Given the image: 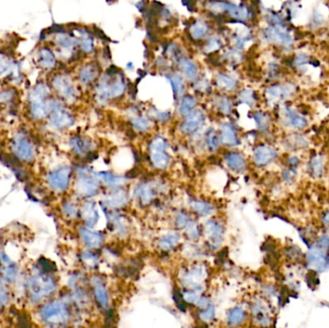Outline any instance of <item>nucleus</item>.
Wrapping results in <instances>:
<instances>
[{
  "instance_id": "29",
  "label": "nucleus",
  "mask_w": 329,
  "mask_h": 328,
  "mask_svg": "<svg viewBox=\"0 0 329 328\" xmlns=\"http://www.w3.org/2000/svg\"><path fill=\"white\" fill-rule=\"evenodd\" d=\"M208 31L209 26L203 21H196L190 27V34L194 40H200L204 38L208 34Z\"/></svg>"
},
{
  "instance_id": "2",
  "label": "nucleus",
  "mask_w": 329,
  "mask_h": 328,
  "mask_svg": "<svg viewBox=\"0 0 329 328\" xmlns=\"http://www.w3.org/2000/svg\"><path fill=\"white\" fill-rule=\"evenodd\" d=\"M263 38L270 44L284 48L292 47L295 41L291 31L284 24H269L263 32Z\"/></svg>"
},
{
  "instance_id": "18",
  "label": "nucleus",
  "mask_w": 329,
  "mask_h": 328,
  "mask_svg": "<svg viewBox=\"0 0 329 328\" xmlns=\"http://www.w3.org/2000/svg\"><path fill=\"white\" fill-rule=\"evenodd\" d=\"M206 233L209 239L210 246L214 249L218 248L222 241L223 230L221 225L215 220H210L206 224Z\"/></svg>"
},
{
  "instance_id": "10",
  "label": "nucleus",
  "mask_w": 329,
  "mask_h": 328,
  "mask_svg": "<svg viewBox=\"0 0 329 328\" xmlns=\"http://www.w3.org/2000/svg\"><path fill=\"white\" fill-rule=\"evenodd\" d=\"M98 189V181L95 178V174H90L89 172H81L77 181V191L84 196L94 195Z\"/></svg>"
},
{
  "instance_id": "24",
  "label": "nucleus",
  "mask_w": 329,
  "mask_h": 328,
  "mask_svg": "<svg viewBox=\"0 0 329 328\" xmlns=\"http://www.w3.org/2000/svg\"><path fill=\"white\" fill-rule=\"evenodd\" d=\"M78 45L81 48L82 51H84L85 53H91L93 52L94 49V43L93 37L90 35V33H88L87 31H85L84 29H78Z\"/></svg>"
},
{
  "instance_id": "28",
  "label": "nucleus",
  "mask_w": 329,
  "mask_h": 328,
  "mask_svg": "<svg viewBox=\"0 0 329 328\" xmlns=\"http://www.w3.org/2000/svg\"><path fill=\"white\" fill-rule=\"evenodd\" d=\"M221 141L227 145L238 144V137L234 127L230 123H224L221 127Z\"/></svg>"
},
{
  "instance_id": "21",
  "label": "nucleus",
  "mask_w": 329,
  "mask_h": 328,
  "mask_svg": "<svg viewBox=\"0 0 329 328\" xmlns=\"http://www.w3.org/2000/svg\"><path fill=\"white\" fill-rule=\"evenodd\" d=\"M81 237L84 241V243L92 248L99 247L102 244L103 238L102 235L99 232H96L94 230H91L89 228H82L81 229Z\"/></svg>"
},
{
  "instance_id": "8",
  "label": "nucleus",
  "mask_w": 329,
  "mask_h": 328,
  "mask_svg": "<svg viewBox=\"0 0 329 328\" xmlns=\"http://www.w3.org/2000/svg\"><path fill=\"white\" fill-rule=\"evenodd\" d=\"M219 12L227 13L232 19L239 22L247 21L250 18V11L246 5H236L227 1H219Z\"/></svg>"
},
{
  "instance_id": "15",
  "label": "nucleus",
  "mask_w": 329,
  "mask_h": 328,
  "mask_svg": "<svg viewBox=\"0 0 329 328\" xmlns=\"http://www.w3.org/2000/svg\"><path fill=\"white\" fill-rule=\"evenodd\" d=\"M54 283L45 277H36L31 281V291L37 299H41L42 297H47L54 291Z\"/></svg>"
},
{
  "instance_id": "12",
  "label": "nucleus",
  "mask_w": 329,
  "mask_h": 328,
  "mask_svg": "<svg viewBox=\"0 0 329 328\" xmlns=\"http://www.w3.org/2000/svg\"><path fill=\"white\" fill-rule=\"evenodd\" d=\"M282 115L284 123L289 127L295 129H303L308 124L305 117L291 107H284Z\"/></svg>"
},
{
  "instance_id": "36",
  "label": "nucleus",
  "mask_w": 329,
  "mask_h": 328,
  "mask_svg": "<svg viewBox=\"0 0 329 328\" xmlns=\"http://www.w3.org/2000/svg\"><path fill=\"white\" fill-rule=\"evenodd\" d=\"M127 201V196L123 191H117L113 194H111L107 199H106V204L108 207L111 208H117L119 206H122L125 204Z\"/></svg>"
},
{
  "instance_id": "49",
  "label": "nucleus",
  "mask_w": 329,
  "mask_h": 328,
  "mask_svg": "<svg viewBox=\"0 0 329 328\" xmlns=\"http://www.w3.org/2000/svg\"><path fill=\"white\" fill-rule=\"evenodd\" d=\"M176 223L178 227L180 228H186L188 225L192 223V219H190L188 215L184 213H180L176 219Z\"/></svg>"
},
{
  "instance_id": "1",
  "label": "nucleus",
  "mask_w": 329,
  "mask_h": 328,
  "mask_svg": "<svg viewBox=\"0 0 329 328\" xmlns=\"http://www.w3.org/2000/svg\"><path fill=\"white\" fill-rule=\"evenodd\" d=\"M49 95L50 88L45 82H39L31 89L28 95V102L30 114L34 118L42 119L48 116L52 101L48 100Z\"/></svg>"
},
{
  "instance_id": "16",
  "label": "nucleus",
  "mask_w": 329,
  "mask_h": 328,
  "mask_svg": "<svg viewBox=\"0 0 329 328\" xmlns=\"http://www.w3.org/2000/svg\"><path fill=\"white\" fill-rule=\"evenodd\" d=\"M205 116L202 111L195 110L186 116L184 122L181 125L182 132L186 134H191L196 131L204 122Z\"/></svg>"
},
{
  "instance_id": "19",
  "label": "nucleus",
  "mask_w": 329,
  "mask_h": 328,
  "mask_svg": "<svg viewBox=\"0 0 329 328\" xmlns=\"http://www.w3.org/2000/svg\"><path fill=\"white\" fill-rule=\"evenodd\" d=\"M54 43L62 52H72L74 47L78 45L77 39L72 38L65 32L56 33Z\"/></svg>"
},
{
  "instance_id": "39",
  "label": "nucleus",
  "mask_w": 329,
  "mask_h": 328,
  "mask_svg": "<svg viewBox=\"0 0 329 328\" xmlns=\"http://www.w3.org/2000/svg\"><path fill=\"white\" fill-rule=\"evenodd\" d=\"M217 105H218L219 110L221 113H223L225 115H228V114L231 113V110H232L231 101H230V99L227 96H219V97H218Z\"/></svg>"
},
{
  "instance_id": "52",
  "label": "nucleus",
  "mask_w": 329,
  "mask_h": 328,
  "mask_svg": "<svg viewBox=\"0 0 329 328\" xmlns=\"http://www.w3.org/2000/svg\"><path fill=\"white\" fill-rule=\"evenodd\" d=\"M200 298L199 296V292L197 290H193V291H189L184 294V299L191 303H196V301H198V299Z\"/></svg>"
},
{
  "instance_id": "25",
  "label": "nucleus",
  "mask_w": 329,
  "mask_h": 328,
  "mask_svg": "<svg viewBox=\"0 0 329 328\" xmlns=\"http://www.w3.org/2000/svg\"><path fill=\"white\" fill-rule=\"evenodd\" d=\"M216 84L221 90L232 91L237 87L238 81L232 75L226 73H219L216 78Z\"/></svg>"
},
{
  "instance_id": "38",
  "label": "nucleus",
  "mask_w": 329,
  "mask_h": 328,
  "mask_svg": "<svg viewBox=\"0 0 329 328\" xmlns=\"http://www.w3.org/2000/svg\"><path fill=\"white\" fill-rule=\"evenodd\" d=\"M192 207L193 208V210L197 212L199 215L201 216H207L209 214H211L213 211V207L211 204H209L208 202L205 201H199V200H194L192 202Z\"/></svg>"
},
{
  "instance_id": "27",
  "label": "nucleus",
  "mask_w": 329,
  "mask_h": 328,
  "mask_svg": "<svg viewBox=\"0 0 329 328\" xmlns=\"http://www.w3.org/2000/svg\"><path fill=\"white\" fill-rule=\"evenodd\" d=\"M166 79L168 80V82L171 85V88H172V91H173L175 98H178L184 94V91H185L184 82H183V79L181 78V76L179 74H177V73L168 74V75H166Z\"/></svg>"
},
{
  "instance_id": "7",
  "label": "nucleus",
  "mask_w": 329,
  "mask_h": 328,
  "mask_svg": "<svg viewBox=\"0 0 329 328\" xmlns=\"http://www.w3.org/2000/svg\"><path fill=\"white\" fill-rule=\"evenodd\" d=\"M42 316L44 320L50 323H63L69 319V310L63 303L53 302L43 309Z\"/></svg>"
},
{
  "instance_id": "20",
  "label": "nucleus",
  "mask_w": 329,
  "mask_h": 328,
  "mask_svg": "<svg viewBox=\"0 0 329 328\" xmlns=\"http://www.w3.org/2000/svg\"><path fill=\"white\" fill-rule=\"evenodd\" d=\"M99 75V69L96 66V64H87L84 67L81 68V70L79 71V74H78V78L79 81L81 82V84L87 86L90 85L91 83H93L94 80L98 77Z\"/></svg>"
},
{
  "instance_id": "22",
  "label": "nucleus",
  "mask_w": 329,
  "mask_h": 328,
  "mask_svg": "<svg viewBox=\"0 0 329 328\" xmlns=\"http://www.w3.org/2000/svg\"><path fill=\"white\" fill-rule=\"evenodd\" d=\"M94 295L97 302L100 304L101 307L106 308L109 303V298H108V292L106 290V287L104 283L99 278H95L94 280Z\"/></svg>"
},
{
  "instance_id": "3",
  "label": "nucleus",
  "mask_w": 329,
  "mask_h": 328,
  "mask_svg": "<svg viewBox=\"0 0 329 328\" xmlns=\"http://www.w3.org/2000/svg\"><path fill=\"white\" fill-rule=\"evenodd\" d=\"M51 85L55 93L67 101H73L77 96V89L67 74H56L51 81Z\"/></svg>"
},
{
  "instance_id": "14",
  "label": "nucleus",
  "mask_w": 329,
  "mask_h": 328,
  "mask_svg": "<svg viewBox=\"0 0 329 328\" xmlns=\"http://www.w3.org/2000/svg\"><path fill=\"white\" fill-rule=\"evenodd\" d=\"M36 62L40 68L46 71L54 69L57 65V60L54 52L49 47H41L36 54Z\"/></svg>"
},
{
  "instance_id": "40",
  "label": "nucleus",
  "mask_w": 329,
  "mask_h": 328,
  "mask_svg": "<svg viewBox=\"0 0 329 328\" xmlns=\"http://www.w3.org/2000/svg\"><path fill=\"white\" fill-rule=\"evenodd\" d=\"M239 99L241 102L246 103L248 106H252L255 102V94L252 90L245 89L239 94Z\"/></svg>"
},
{
  "instance_id": "13",
  "label": "nucleus",
  "mask_w": 329,
  "mask_h": 328,
  "mask_svg": "<svg viewBox=\"0 0 329 328\" xmlns=\"http://www.w3.org/2000/svg\"><path fill=\"white\" fill-rule=\"evenodd\" d=\"M14 150L17 155L25 161H29L34 156L33 145L24 135H18L14 141Z\"/></svg>"
},
{
  "instance_id": "53",
  "label": "nucleus",
  "mask_w": 329,
  "mask_h": 328,
  "mask_svg": "<svg viewBox=\"0 0 329 328\" xmlns=\"http://www.w3.org/2000/svg\"><path fill=\"white\" fill-rule=\"evenodd\" d=\"M319 247H321L322 249H326L329 246V237L328 235H324L321 237V239L319 240Z\"/></svg>"
},
{
  "instance_id": "54",
  "label": "nucleus",
  "mask_w": 329,
  "mask_h": 328,
  "mask_svg": "<svg viewBox=\"0 0 329 328\" xmlns=\"http://www.w3.org/2000/svg\"><path fill=\"white\" fill-rule=\"evenodd\" d=\"M324 223L326 226H328L329 228V212H327L324 215Z\"/></svg>"
},
{
  "instance_id": "34",
  "label": "nucleus",
  "mask_w": 329,
  "mask_h": 328,
  "mask_svg": "<svg viewBox=\"0 0 329 328\" xmlns=\"http://www.w3.org/2000/svg\"><path fill=\"white\" fill-rule=\"evenodd\" d=\"M71 145L75 152L78 154H84L92 148V143L87 139L81 137H74L71 140Z\"/></svg>"
},
{
  "instance_id": "48",
  "label": "nucleus",
  "mask_w": 329,
  "mask_h": 328,
  "mask_svg": "<svg viewBox=\"0 0 329 328\" xmlns=\"http://www.w3.org/2000/svg\"><path fill=\"white\" fill-rule=\"evenodd\" d=\"M308 64H309V57L306 54H298L294 60V65L300 70H302Z\"/></svg>"
},
{
  "instance_id": "4",
  "label": "nucleus",
  "mask_w": 329,
  "mask_h": 328,
  "mask_svg": "<svg viewBox=\"0 0 329 328\" xmlns=\"http://www.w3.org/2000/svg\"><path fill=\"white\" fill-rule=\"evenodd\" d=\"M48 116L50 118L51 124L58 129L70 127L74 121V118L71 113L67 111L59 102L53 101V100L51 101V106H50V111H49Z\"/></svg>"
},
{
  "instance_id": "44",
  "label": "nucleus",
  "mask_w": 329,
  "mask_h": 328,
  "mask_svg": "<svg viewBox=\"0 0 329 328\" xmlns=\"http://www.w3.org/2000/svg\"><path fill=\"white\" fill-rule=\"evenodd\" d=\"M132 124L138 131H141V132L146 131L150 126L148 119L144 117H134L132 119Z\"/></svg>"
},
{
  "instance_id": "45",
  "label": "nucleus",
  "mask_w": 329,
  "mask_h": 328,
  "mask_svg": "<svg viewBox=\"0 0 329 328\" xmlns=\"http://www.w3.org/2000/svg\"><path fill=\"white\" fill-rule=\"evenodd\" d=\"M311 169L315 176H320L324 170V164L322 161V157L317 156L311 161Z\"/></svg>"
},
{
  "instance_id": "46",
  "label": "nucleus",
  "mask_w": 329,
  "mask_h": 328,
  "mask_svg": "<svg viewBox=\"0 0 329 328\" xmlns=\"http://www.w3.org/2000/svg\"><path fill=\"white\" fill-rule=\"evenodd\" d=\"M202 276H203V273L201 270L199 269H196V270H192L189 273L188 275H187V278H186V281L187 283L189 282V284H192V285H196L197 283H199L201 279H202Z\"/></svg>"
},
{
  "instance_id": "42",
  "label": "nucleus",
  "mask_w": 329,
  "mask_h": 328,
  "mask_svg": "<svg viewBox=\"0 0 329 328\" xmlns=\"http://www.w3.org/2000/svg\"><path fill=\"white\" fill-rule=\"evenodd\" d=\"M16 90L13 88L3 89L0 91V103H11L16 99Z\"/></svg>"
},
{
  "instance_id": "17",
  "label": "nucleus",
  "mask_w": 329,
  "mask_h": 328,
  "mask_svg": "<svg viewBox=\"0 0 329 328\" xmlns=\"http://www.w3.org/2000/svg\"><path fill=\"white\" fill-rule=\"evenodd\" d=\"M277 156L276 151L267 145H259L254 150V162L257 165H265L269 164L271 161H273Z\"/></svg>"
},
{
  "instance_id": "37",
  "label": "nucleus",
  "mask_w": 329,
  "mask_h": 328,
  "mask_svg": "<svg viewBox=\"0 0 329 328\" xmlns=\"http://www.w3.org/2000/svg\"><path fill=\"white\" fill-rule=\"evenodd\" d=\"M246 318V313L241 307L233 308L228 314V323L231 326H237L241 324Z\"/></svg>"
},
{
  "instance_id": "11",
  "label": "nucleus",
  "mask_w": 329,
  "mask_h": 328,
  "mask_svg": "<svg viewBox=\"0 0 329 328\" xmlns=\"http://www.w3.org/2000/svg\"><path fill=\"white\" fill-rule=\"evenodd\" d=\"M324 249L319 246H313L307 253L308 264L320 272H325L329 269V260L324 254Z\"/></svg>"
},
{
  "instance_id": "33",
  "label": "nucleus",
  "mask_w": 329,
  "mask_h": 328,
  "mask_svg": "<svg viewBox=\"0 0 329 328\" xmlns=\"http://www.w3.org/2000/svg\"><path fill=\"white\" fill-rule=\"evenodd\" d=\"M96 177L102 181H104L106 184L110 185V186H119L124 182V178H122L121 176H117L114 175L110 172L107 171H102V172H98L96 173Z\"/></svg>"
},
{
  "instance_id": "6",
  "label": "nucleus",
  "mask_w": 329,
  "mask_h": 328,
  "mask_svg": "<svg viewBox=\"0 0 329 328\" xmlns=\"http://www.w3.org/2000/svg\"><path fill=\"white\" fill-rule=\"evenodd\" d=\"M296 85L292 83L288 84H275L270 86L266 90V97L269 102L276 103L285 101L292 97L296 92Z\"/></svg>"
},
{
  "instance_id": "26",
  "label": "nucleus",
  "mask_w": 329,
  "mask_h": 328,
  "mask_svg": "<svg viewBox=\"0 0 329 328\" xmlns=\"http://www.w3.org/2000/svg\"><path fill=\"white\" fill-rule=\"evenodd\" d=\"M226 164L233 171L240 172L246 168V161L244 157L237 152H230L225 157Z\"/></svg>"
},
{
  "instance_id": "30",
  "label": "nucleus",
  "mask_w": 329,
  "mask_h": 328,
  "mask_svg": "<svg viewBox=\"0 0 329 328\" xmlns=\"http://www.w3.org/2000/svg\"><path fill=\"white\" fill-rule=\"evenodd\" d=\"M136 195L141 199L143 204L150 203L154 198V191L153 188L149 184H141L136 189Z\"/></svg>"
},
{
  "instance_id": "23",
  "label": "nucleus",
  "mask_w": 329,
  "mask_h": 328,
  "mask_svg": "<svg viewBox=\"0 0 329 328\" xmlns=\"http://www.w3.org/2000/svg\"><path fill=\"white\" fill-rule=\"evenodd\" d=\"M178 68L184 74L186 78L190 80H194L197 77V67L196 65L188 58H181L178 61Z\"/></svg>"
},
{
  "instance_id": "5",
  "label": "nucleus",
  "mask_w": 329,
  "mask_h": 328,
  "mask_svg": "<svg viewBox=\"0 0 329 328\" xmlns=\"http://www.w3.org/2000/svg\"><path fill=\"white\" fill-rule=\"evenodd\" d=\"M166 141L162 137H156L150 142L149 152L150 159L153 165L157 168L163 169L169 162V157L165 152Z\"/></svg>"
},
{
  "instance_id": "41",
  "label": "nucleus",
  "mask_w": 329,
  "mask_h": 328,
  "mask_svg": "<svg viewBox=\"0 0 329 328\" xmlns=\"http://www.w3.org/2000/svg\"><path fill=\"white\" fill-rule=\"evenodd\" d=\"M254 118H255V121H256L260 130L266 131L269 128L270 117L267 114H265L263 112H257L254 115Z\"/></svg>"
},
{
  "instance_id": "43",
  "label": "nucleus",
  "mask_w": 329,
  "mask_h": 328,
  "mask_svg": "<svg viewBox=\"0 0 329 328\" xmlns=\"http://www.w3.org/2000/svg\"><path fill=\"white\" fill-rule=\"evenodd\" d=\"M206 144L210 150H216L219 145V137L216 131L210 130L206 136Z\"/></svg>"
},
{
  "instance_id": "51",
  "label": "nucleus",
  "mask_w": 329,
  "mask_h": 328,
  "mask_svg": "<svg viewBox=\"0 0 329 328\" xmlns=\"http://www.w3.org/2000/svg\"><path fill=\"white\" fill-rule=\"evenodd\" d=\"M10 70H11V61L4 56H0V77H2Z\"/></svg>"
},
{
  "instance_id": "35",
  "label": "nucleus",
  "mask_w": 329,
  "mask_h": 328,
  "mask_svg": "<svg viewBox=\"0 0 329 328\" xmlns=\"http://www.w3.org/2000/svg\"><path fill=\"white\" fill-rule=\"evenodd\" d=\"M82 215H83V218L85 219L86 222L91 226L94 225V223H96V221L98 219L97 211L95 210L94 204L91 203V202L85 204V206L83 207V210H82Z\"/></svg>"
},
{
  "instance_id": "32",
  "label": "nucleus",
  "mask_w": 329,
  "mask_h": 328,
  "mask_svg": "<svg viewBox=\"0 0 329 328\" xmlns=\"http://www.w3.org/2000/svg\"><path fill=\"white\" fill-rule=\"evenodd\" d=\"M196 105V100L192 95H185L181 98L180 104H179V112L183 116H187L190 113H192Z\"/></svg>"
},
{
  "instance_id": "31",
  "label": "nucleus",
  "mask_w": 329,
  "mask_h": 328,
  "mask_svg": "<svg viewBox=\"0 0 329 328\" xmlns=\"http://www.w3.org/2000/svg\"><path fill=\"white\" fill-rule=\"evenodd\" d=\"M179 239H180V236L177 232L165 235L159 240V243H158L159 247L163 250H170L177 245V243L179 242Z\"/></svg>"
},
{
  "instance_id": "9",
  "label": "nucleus",
  "mask_w": 329,
  "mask_h": 328,
  "mask_svg": "<svg viewBox=\"0 0 329 328\" xmlns=\"http://www.w3.org/2000/svg\"><path fill=\"white\" fill-rule=\"evenodd\" d=\"M71 174V168L68 166H64L49 174L48 183L56 191H65L69 187Z\"/></svg>"
},
{
  "instance_id": "47",
  "label": "nucleus",
  "mask_w": 329,
  "mask_h": 328,
  "mask_svg": "<svg viewBox=\"0 0 329 328\" xmlns=\"http://www.w3.org/2000/svg\"><path fill=\"white\" fill-rule=\"evenodd\" d=\"M221 47H222L221 41L219 38H217V37H212L211 39L207 43L206 51L207 52H214L216 50H219Z\"/></svg>"
},
{
  "instance_id": "50",
  "label": "nucleus",
  "mask_w": 329,
  "mask_h": 328,
  "mask_svg": "<svg viewBox=\"0 0 329 328\" xmlns=\"http://www.w3.org/2000/svg\"><path fill=\"white\" fill-rule=\"evenodd\" d=\"M199 317L204 322H210L215 317V308L214 306H208L204 311L199 314Z\"/></svg>"
}]
</instances>
